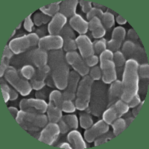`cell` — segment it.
I'll list each match as a JSON object with an SVG mask.
<instances>
[{"label": "cell", "instance_id": "cell-59", "mask_svg": "<svg viewBox=\"0 0 149 149\" xmlns=\"http://www.w3.org/2000/svg\"><path fill=\"white\" fill-rule=\"evenodd\" d=\"M60 148H65V149H72L73 148L72 146H71L70 142H62L58 146Z\"/></svg>", "mask_w": 149, "mask_h": 149}, {"label": "cell", "instance_id": "cell-28", "mask_svg": "<svg viewBox=\"0 0 149 149\" xmlns=\"http://www.w3.org/2000/svg\"><path fill=\"white\" fill-rule=\"evenodd\" d=\"M101 20L105 29H110L115 25V17L110 11L104 12L103 17H102Z\"/></svg>", "mask_w": 149, "mask_h": 149}, {"label": "cell", "instance_id": "cell-4", "mask_svg": "<svg viewBox=\"0 0 149 149\" xmlns=\"http://www.w3.org/2000/svg\"><path fill=\"white\" fill-rule=\"evenodd\" d=\"M5 80L22 96H27L32 91V86L27 79L20 77L17 70L13 66H9L5 74Z\"/></svg>", "mask_w": 149, "mask_h": 149}, {"label": "cell", "instance_id": "cell-45", "mask_svg": "<svg viewBox=\"0 0 149 149\" xmlns=\"http://www.w3.org/2000/svg\"><path fill=\"white\" fill-rule=\"evenodd\" d=\"M31 17H32V14H30L29 17H26V18L25 19V20H24V23H23L24 29H26L28 32H31V31H33V29H34V20L31 19Z\"/></svg>", "mask_w": 149, "mask_h": 149}, {"label": "cell", "instance_id": "cell-29", "mask_svg": "<svg viewBox=\"0 0 149 149\" xmlns=\"http://www.w3.org/2000/svg\"><path fill=\"white\" fill-rule=\"evenodd\" d=\"M50 70H51V69H50L49 66H48V65H46V66H42V67L38 68L36 70L35 74L34 75L32 79L45 81V80L46 79L49 72H50Z\"/></svg>", "mask_w": 149, "mask_h": 149}, {"label": "cell", "instance_id": "cell-55", "mask_svg": "<svg viewBox=\"0 0 149 149\" xmlns=\"http://www.w3.org/2000/svg\"><path fill=\"white\" fill-rule=\"evenodd\" d=\"M10 101H14L17 100L18 98V93L16 90H14V89H10Z\"/></svg>", "mask_w": 149, "mask_h": 149}, {"label": "cell", "instance_id": "cell-35", "mask_svg": "<svg viewBox=\"0 0 149 149\" xmlns=\"http://www.w3.org/2000/svg\"><path fill=\"white\" fill-rule=\"evenodd\" d=\"M33 20H34V22L36 26H40L42 24L47 23L49 21L50 22L51 17L45 15L44 14H42V12H40V13H36L34 14V17H33Z\"/></svg>", "mask_w": 149, "mask_h": 149}, {"label": "cell", "instance_id": "cell-39", "mask_svg": "<svg viewBox=\"0 0 149 149\" xmlns=\"http://www.w3.org/2000/svg\"><path fill=\"white\" fill-rule=\"evenodd\" d=\"M88 75L93 81H98L99 79H101L102 76V72L100 66H95L92 67L90 70Z\"/></svg>", "mask_w": 149, "mask_h": 149}, {"label": "cell", "instance_id": "cell-51", "mask_svg": "<svg viewBox=\"0 0 149 149\" xmlns=\"http://www.w3.org/2000/svg\"><path fill=\"white\" fill-rule=\"evenodd\" d=\"M28 37H29L31 42V45L32 46H35L37 45H38V42H39L40 39V37H39V35L37 34V33H29L27 34Z\"/></svg>", "mask_w": 149, "mask_h": 149}, {"label": "cell", "instance_id": "cell-34", "mask_svg": "<svg viewBox=\"0 0 149 149\" xmlns=\"http://www.w3.org/2000/svg\"><path fill=\"white\" fill-rule=\"evenodd\" d=\"M64 42H63V50L67 52H72V51H75L78 49L77 46L76 40L72 37H67L66 38H63Z\"/></svg>", "mask_w": 149, "mask_h": 149}, {"label": "cell", "instance_id": "cell-5", "mask_svg": "<svg viewBox=\"0 0 149 149\" xmlns=\"http://www.w3.org/2000/svg\"><path fill=\"white\" fill-rule=\"evenodd\" d=\"M130 107L126 102H123L122 99L108 106V108L102 114V119L108 125H111L116 119H119L122 116L128 113Z\"/></svg>", "mask_w": 149, "mask_h": 149}, {"label": "cell", "instance_id": "cell-13", "mask_svg": "<svg viewBox=\"0 0 149 149\" xmlns=\"http://www.w3.org/2000/svg\"><path fill=\"white\" fill-rule=\"evenodd\" d=\"M75 40L80 52V54L84 59H86L90 56L95 54L93 42L86 34H80L75 39Z\"/></svg>", "mask_w": 149, "mask_h": 149}, {"label": "cell", "instance_id": "cell-49", "mask_svg": "<svg viewBox=\"0 0 149 149\" xmlns=\"http://www.w3.org/2000/svg\"><path fill=\"white\" fill-rule=\"evenodd\" d=\"M58 124L60 127V130H61V134H65L71 130L70 126H69V125L67 124V122H66L63 118H61V119L58 122Z\"/></svg>", "mask_w": 149, "mask_h": 149}, {"label": "cell", "instance_id": "cell-42", "mask_svg": "<svg viewBox=\"0 0 149 149\" xmlns=\"http://www.w3.org/2000/svg\"><path fill=\"white\" fill-rule=\"evenodd\" d=\"M103 14L104 11L102 9L98 8L95 7H93V8L86 14V19H87V20L88 21H90L92 18H93V17H98V18L102 19V17H103Z\"/></svg>", "mask_w": 149, "mask_h": 149}, {"label": "cell", "instance_id": "cell-62", "mask_svg": "<svg viewBox=\"0 0 149 149\" xmlns=\"http://www.w3.org/2000/svg\"><path fill=\"white\" fill-rule=\"evenodd\" d=\"M21 27H22V23H20V24H19V25L18 26H17V29H19Z\"/></svg>", "mask_w": 149, "mask_h": 149}, {"label": "cell", "instance_id": "cell-12", "mask_svg": "<svg viewBox=\"0 0 149 149\" xmlns=\"http://www.w3.org/2000/svg\"><path fill=\"white\" fill-rule=\"evenodd\" d=\"M102 72V81L104 83L110 84L117 79L116 65L112 59H104L99 61Z\"/></svg>", "mask_w": 149, "mask_h": 149}, {"label": "cell", "instance_id": "cell-18", "mask_svg": "<svg viewBox=\"0 0 149 149\" xmlns=\"http://www.w3.org/2000/svg\"><path fill=\"white\" fill-rule=\"evenodd\" d=\"M70 25L79 34H86L89 30L88 21L77 13L70 19Z\"/></svg>", "mask_w": 149, "mask_h": 149}, {"label": "cell", "instance_id": "cell-25", "mask_svg": "<svg viewBox=\"0 0 149 149\" xmlns=\"http://www.w3.org/2000/svg\"><path fill=\"white\" fill-rule=\"evenodd\" d=\"M140 49L137 44L133 42L132 40H126L122 45V52L123 53L125 56H131L135 54L138 51V49Z\"/></svg>", "mask_w": 149, "mask_h": 149}, {"label": "cell", "instance_id": "cell-2", "mask_svg": "<svg viewBox=\"0 0 149 149\" xmlns=\"http://www.w3.org/2000/svg\"><path fill=\"white\" fill-rule=\"evenodd\" d=\"M15 119L22 128L33 132L39 131L49 123L48 116L45 113L23 110H19Z\"/></svg>", "mask_w": 149, "mask_h": 149}, {"label": "cell", "instance_id": "cell-56", "mask_svg": "<svg viewBox=\"0 0 149 149\" xmlns=\"http://www.w3.org/2000/svg\"><path fill=\"white\" fill-rule=\"evenodd\" d=\"M2 90V96H3L4 101H5V103H7L8 102H9V100H10V93L6 90Z\"/></svg>", "mask_w": 149, "mask_h": 149}, {"label": "cell", "instance_id": "cell-10", "mask_svg": "<svg viewBox=\"0 0 149 149\" xmlns=\"http://www.w3.org/2000/svg\"><path fill=\"white\" fill-rule=\"evenodd\" d=\"M110 130V125L103 119L98 120L89 128L86 129L84 134L85 140L87 142H93L102 134L107 133Z\"/></svg>", "mask_w": 149, "mask_h": 149}, {"label": "cell", "instance_id": "cell-20", "mask_svg": "<svg viewBox=\"0 0 149 149\" xmlns=\"http://www.w3.org/2000/svg\"><path fill=\"white\" fill-rule=\"evenodd\" d=\"M108 93V106L115 103L119 99H121L122 94V85L120 80L116 79L115 81L110 84Z\"/></svg>", "mask_w": 149, "mask_h": 149}, {"label": "cell", "instance_id": "cell-44", "mask_svg": "<svg viewBox=\"0 0 149 149\" xmlns=\"http://www.w3.org/2000/svg\"><path fill=\"white\" fill-rule=\"evenodd\" d=\"M91 32L92 35L95 39H101V38H103L106 34V29L104 27V26H102L97 28L95 30H93Z\"/></svg>", "mask_w": 149, "mask_h": 149}, {"label": "cell", "instance_id": "cell-11", "mask_svg": "<svg viewBox=\"0 0 149 149\" xmlns=\"http://www.w3.org/2000/svg\"><path fill=\"white\" fill-rule=\"evenodd\" d=\"M63 37L59 34H49L40 37L38 48L44 50H58L63 47Z\"/></svg>", "mask_w": 149, "mask_h": 149}, {"label": "cell", "instance_id": "cell-37", "mask_svg": "<svg viewBox=\"0 0 149 149\" xmlns=\"http://www.w3.org/2000/svg\"><path fill=\"white\" fill-rule=\"evenodd\" d=\"M113 62L115 63L116 66L121 67L124 66L126 62L125 56L124 55L122 51H116L113 52Z\"/></svg>", "mask_w": 149, "mask_h": 149}, {"label": "cell", "instance_id": "cell-6", "mask_svg": "<svg viewBox=\"0 0 149 149\" xmlns=\"http://www.w3.org/2000/svg\"><path fill=\"white\" fill-rule=\"evenodd\" d=\"M67 63L71 65L74 71L77 72L81 76L84 77L89 74L90 68L86 65L84 59L76 51L67 52L66 53Z\"/></svg>", "mask_w": 149, "mask_h": 149}, {"label": "cell", "instance_id": "cell-41", "mask_svg": "<svg viewBox=\"0 0 149 149\" xmlns=\"http://www.w3.org/2000/svg\"><path fill=\"white\" fill-rule=\"evenodd\" d=\"M10 58L5 56H2V59H1V63H0V77L2 78L5 76V74L6 71L8 70L9 66V62H10Z\"/></svg>", "mask_w": 149, "mask_h": 149}, {"label": "cell", "instance_id": "cell-61", "mask_svg": "<svg viewBox=\"0 0 149 149\" xmlns=\"http://www.w3.org/2000/svg\"><path fill=\"white\" fill-rule=\"evenodd\" d=\"M16 32H17V31H16V30H14V32L12 33L11 36H10V38H12V37H14V35H15V34H16Z\"/></svg>", "mask_w": 149, "mask_h": 149}, {"label": "cell", "instance_id": "cell-15", "mask_svg": "<svg viewBox=\"0 0 149 149\" xmlns=\"http://www.w3.org/2000/svg\"><path fill=\"white\" fill-rule=\"evenodd\" d=\"M126 37V30L122 26H117L112 32L111 39L107 42V48L112 52L119 51Z\"/></svg>", "mask_w": 149, "mask_h": 149}, {"label": "cell", "instance_id": "cell-47", "mask_svg": "<svg viewBox=\"0 0 149 149\" xmlns=\"http://www.w3.org/2000/svg\"><path fill=\"white\" fill-rule=\"evenodd\" d=\"M84 61L89 67H93V66H96L99 62V57L96 54H93V55L84 59Z\"/></svg>", "mask_w": 149, "mask_h": 149}, {"label": "cell", "instance_id": "cell-60", "mask_svg": "<svg viewBox=\"0 0 149 149\" xmlns=\"http://www.w3.org/2000/svg\"><path fill=\"white\" fill-rule=\"evenodd\" d=\"M125 119V122H126V125H127V127H128L129 125H130V124L134 120V116L128 117V118H127V119Z\"/></svg>", "mask_w": 149, "mask_h": 149}, {"label": "cell", "instance_id": "cell-26", "mask_svg": "<svg viewBox=\"0 0 149 149\" xmlns=\"http://www.w3.org/2000/svg\"><path fill=\"white\" fill-rule=\"evenodd\" d=\"M63 93L58 90H54L49 93V102H52L53 104L59 107H62L63 104Z\"/></svg>", "mask_w": 149, "mask_h": 149}, {"label": "cell", "instance_id": "cell-14", "mask_svg": "<svg viewBox=\"0 0 149 149\" xmlns=\"http://www.w3.org/2000/svg\"><path fill=\"white\" fill-rule=\"evenodd\" d=\"M80 78H81V75L77 72H70L67 86L63 93V100L64 99L72 101L74 100V98L76 97V91L78 84L80 82Z\"/></svg>", "mask_w": 149, "mask_h": 149}, {"label": "cell", "instance_id": "cell-16", "mask_svg": "<svg viewBox=\"0 0 149 149\" xmlns=\"http://www.w3.org/2000/svg\"><path fill=\"white\" fill-rule=\"evenodd\" d=\"M8 46L14 54H19L26 52L32 45L27 34H24L10 40Z\"/></svg>", "mask_w": 149, "mask_h": 149}, {"label": "cell", "instance_id": "cell-36", "mask_svg": "<svg viewBox=\"0 0 149 149\" xmlns=\"http://www.w3.org/2000/svg\"><path fill=\"white\" fill-rule=\"evenodd\" d=\"M116 136L114 135V134L111 131H107V133L102 134L100 136H98L95 141H94V146H98L100 145L103 144L104 142H108L110 139H113Z\"/></svg>", "mask_w": 149, "mask_h": 149}, {"label": "cell", "instance_id": "cell-43", "mask_svg": "<svg viewBox=\"0 0 149 149\" xmlns=\"http://www.w3.org/2000/svg\"><path fill=\"white\" fill-rule=\"evenodd\" d=\"M88 22H89V30L91 31H93V30L96 29L97 28L103 26V24H102L101 19L98 18V17H97L92 18L90 21H88Z\"/></svg>", "mask_w": 149, "mask_h": 149}, {"label": "cell", "instance_id": "cell-53", "mask_svg": "<svg viewBox=\"0 0 149 149\" xmlns=\"http://www.w3.org/2000/svg\"><path fill=\"white\" fill-rule=\"evenodd\" d=\"M145 101H142L141 102V103L139 104H138L136 107H134V108H132V114H133V116L134 117V118H136V117L137 116L138 114H139V111L141 110V108H142V105H143V104H144Z\"/></svg>", "mask_w": 149, "mask_h": 149}, {"label": "cell", "instance_id": "cell-27", "mask_svg": "<svg viewBox=\"0 0 149 149\" xmlns=\"http://www.w3.org/2000/svg\"><path fill=\"white\" fill-rule=\"evenodd\" d=\"M112 127H113V133L114 134V135L116 136L119 134H120L122 131L125 130V128L127 127L126 125V122L125 119L120 117L119 119H116L113 123L111 124Z\"/></svg>", "mask_w": 149, "mask_h": 149}, {"label": "cell", "instance_id": "cell-32", "mask_svg": "<svg viewBox=\"0 0 149 149\" xmlns=\"http://www.w3.org/2000/svg\"><path fill=\"white\" fill-rule=\"evenodd\" d=\"M62 118L67 122L71 130L78 129V125H79V120H78L76 115H74V114H68V115L63 116Z\"/></svg>", "mask_w": 149, "mask_h": 149}, {"label": "cell", "instance_id": "cell-38", "mask_svg": "<svg viewBox=\"0 0 149 149\" xmlns=\"http://www.w3.org/2000/svg\"><path fill=\"white\" fill-rule=\"evenodd\" d=\"M61 109H62L63 112L67 113H74L77 108L76 106H75V104H74V103L72 101L64 99L63 101Z\"/></svg>", "mask_w": 149, "mask_h": 149}, {"label": "cell", "instance_id": "cell-21", "mask_svg": "<svg viewBox=\"0 0 149 149\" xmlns=\"http://www.w3.org/2000/svg\"><path fill=\"white\" fill-rule=\"evenodd\" d=\"M79 4L78 0H64L60 5V13L63 14L66 18H71L76 14L77 6Z\"/></svg>", "mask_w": 149, "mask_h": 149}, {"label": "cell", "instance_id": "cell-23", "mask_svg": "<svg viewBox=\"0 0 149 149\" xmlns=\"http://www.w3.org/2000/svg\"><path fill=\"white\" fill-rule=\"evenodd\" d=\"M47 116L49 122L58 123L63 116V110L61 107L56 106L52 102H49L47 110Z\"/></svg>", "mask_w": 149, "mask_h": 149}, {"label": "cell", "instance_id": "cell-1", "mask_svg": "<svg viewBox=\"0 0 149 149\" xmlns=\"http://www.w3.org/2000/svg\"><path fill=\"white\" fill-rule=\"evenodd\" d=\"M139 63L134 58H130L125 63L122 74V94L121 99L128 103L139 92V76L138 74Z\"/></svg>", "mask_w": 149, "mask_h": 149}, {"label": "cell", "instance_id": "cell-9", "mask_svg": "<svg viewBox=\"0 0 149 149\" xmlns=\"http://www.w3.org/2000/svg\"><path fill=\"white\" fill-rule=\"evenodd\" d=\"M49 103L44 99L40 98H23L19 102V108L20 110L26 111L37 112L40 113H45L47 112Z\"/></svg>", "mask_w": 149, "mask_h": 149}, {"label": "cell", "instance_id": "cell-17", "mask_svg": "<svg viewBox=\"0 0 149 149\" xmlns=\"http://www.w3.org/2000/svg\"><path fill=\"white\" fill-rule=\"evenodd\" d=\"M67 22V18L58 12L54 17H52L51 20L48 25V31L49 34H59L63 30V27Z\"/></svg>", "mask_w": 149, "mask_h": 149}, {"label": "cell", "instance_id": "cell-40", "mask_svg": "<svg viewBox=\"0 0 149 149\" xmlns=\"http://www.w3.org/2000/svg\"><path fill=\"white\" fill-rule=\"evenodd\" d=\"M138 74L139 78L143 79H147L149 77V65L148 63H145L139 65L138 67Z\"/></svg>", "mask_w": 149, "mask_h": 149}, {"label": "cell", "instance_id": "cell-58", "mask_svg": "<svg viewBox=\"0 0 149 149\" xmlns=\"http://www.w3.org/2000/svg\"><path fill=\"white\" fill-rule=\"evenodd\" d=\"M116 21L118 24L119 25H125V24L127 23V20H126L125 19L123 18L122 16L121 15H118L116 17Z\"/></svg>", "mask_w": 149, "mask_h": 149}, {"label": "cell", "instance_id": "cell-3", "mask_svg": "<svg viewBox=\"0 0 149 149\" xmlns=\"http://www.w3.org/2000/svg\"><path fill=\"white\" fill-rule=\"evenodd\" d=\"M93 80L88 74L84 76L79 84L76 91L74 104L78 110H85L89 106L91 98L92 86Z\"/></svg>", "mask_w": 149, "mask_h": 149}, {"label": "cell", "instance_id": "cell-48", "mask_svg": "<svg viewBox=\"0 0 149 149\" xmlns=\"http://www.w3.org/2000/svg\"><path fill=\"white\" fill-rule=\"evenodd\" d=\"M31 84L32 86V88L34 90H35L36 91L37 90H40L42 89H43L46 86V81H37V80L31 79Z\"/></svg>", "mask_w": 149, "mask_h": 149}, {"label": "cell", "instance_id": "cell-57", "mask_svg": "<svg viewBox=\"0 0 149 149\" xmlns=\"http://www.w3.org/2000/svg\"><path fill=\"white\" fill-rule=\"evenodd\" d=\"M8 110L10 113V114L12 115V116L14 117V119H16V117L17 116V114L19 113V110L15 107H9Z\"/></svg>", "mask_w": 149, "mask_h": 149}, {"label": "cell", "instance_id": "cell-50", "mask_svg": "<svg viewBox=\"0 0 149 149\" xmlns=\"http://www.w3.org/2000/svg\"><path fill=\"white\" fill-rule=\"evenodd\" d=\"M141 102H142V100H141L140 96H139V94H136V95L127 104L130 108H134V107H136L138 104H139L141 103Z\"/></svg>", "mask_w": 149, "mask_h": 149}, {"label": "cell", "instance_id": "cell-19", "mask_svg": "<svg viewBox=\"0 0 149 149\" xmlns=\"http://www.w3.org/2000/svg\"><path fill=\"white\" fill-rule=\"evenodd\" d=\"M67 140L70 142L73 148L75 149H86L87 148L86 140L83 137L81 134L74 129L69 131L67 134Z\"/></svg>", "mask_w": 149, "mask_h": 149}, {"label": "cell", "instance_id": "cell-46", "mask_svg": "<svg viewBox=\"0 0 149 149\" xmlns=\"http://www.w3.org/2000/svg\"><path fill=\"white\" fill-rule=\"evenodd\" d=\"M79 4L81 7L82 11L85 14H87L92 8H93V2L88 0H81L79 1Z\"/></svg>", "mask_w": 149, "mask_h": 149}, {"label": "cell", "instance_id": "cell-31", "mask_svg": "<svg viewBox=\"0 0 149 149\" xmlns=\"http://www.w3.org/2000/svg\"><path fill=\"white\" fill-rule=\"evenodd\" d=\"M36 70L32 65L28 64L22 66L20 70V74L24 78L27 80H31L35 74Z\"/></svg>", "mask_w": 149, "mask_h": 149}, {"label": "cell", "instance_id": "cell-30", "mask_svg": "<svg viewBox=\"0 0 149 149\" xmlns=\"http://www.w3.org/2000/svg\"><path fill=\"white\" fill-rule=\"evenodd\" d=\"M93 117L87 113H80L79 124L81 127L84 129H87L93 125Z\"/></svg>", "mask_w": 149, "mask_h": 149}, {"label": "cell", "instance_id": "cell-7", "mask_svg": "<svg viewBox=\"0 0 149 149\" xmlns=\"http://www.w3.org/2000/svg\"><path fill=\"white\" fill-rule=\"evenodd\" d=\"M70 73V68L66 63L63 62L58 64L54 68L52 74L54 86L60 90H64L67 86Z\"/></svg>", "mask_w": 149, "mask_h": 149}, {"label": "cell", "instance_id": "cell-22", "mask_svg": "<svg viewBox=\"0 0 149 149\" xmlns=\"http://www.w3.org/2000/svg\"><path fill=\"white\" fill-rule=\"evenodd\" d=\"M31 58L34 65L37 68H40L47 65L49 55L46 50L38 48L33 52Z\"/></svg>", "mask_w": 149, "mask_h": 149}, {"label": "cell", "instance_id": "cell-24", "mask_svg": "<svg viewBox=\"0 0 149 149\" xmlns=\"http://www.w3.org/2000/svg\"><path fill=\"white\" fill-rule=\"evenodd\" d=\"M61 2H62V1L53 2V3L49 4V5L40 8V12H42V14H44L45 15L48 16L49 17H52L56 14H58V12H60V5H61Z\"/></svg>", "mask_w": 149, "mask_h": 149}, {"label": "cell", "instance_id": "cell-8", "mask_svg": "<svg viewBox=\"0 0 149 149\" xmlns=\"http://www.w3.org/2000/svg\"><path fill=\"white\" fill-rule=\"evenodd\" d=\"M60 134L61 130L58 124L55 122H49L40 133L38 139L49 146H53L59 137Z\"/></svg>", "mask_w": 149, "mask_h": 149}, {"label": "cell", "instance_id": "cell-54", "mask_svg": "<svg viewBox=\"0 0 149 149\" xmlns=\"http://www.w3.org/2000/svg\"><path fill=\"white\" fill-rule=\"evenodd\" d=\"M37 90L35 93V96L37 98H40V99H44L46 98V93L44 90Z\"/></svg>", "mask_w": 149, "mask_h": 149}, {"label": "cell", "instance_id": "cell-52", "mask_svg": "<svg viewBox=\"0 0 149 149\" xmlns=\"http://www.w3.org/2000/svg\"><path fill=\"white\" fill-rule=\"evenodd\" d=\"M126 34L127 36V38L130 39V40H136L139 39V36H138L137 33L136 32L134 29H129L128 31L126 32Z\"/></svg>", "mask_w": 149, "mask_h": 149}, {"label": "cell", "instance_id": "cell-33", "mask_svg": "<svg viewBox=\"0 0 149 149\" xmlns=\"http://www.w3.org/2000/svg\"><path fill=\"white\" fill-rule=\"evenodd\" d=\"M107 40L104 39V37L97 40L93 42V46H94L95 54H100L101 53L104 51L105 49H107Z\"/></svg>", "mask_w": 149, "mask_h": 149}]
</instances>
